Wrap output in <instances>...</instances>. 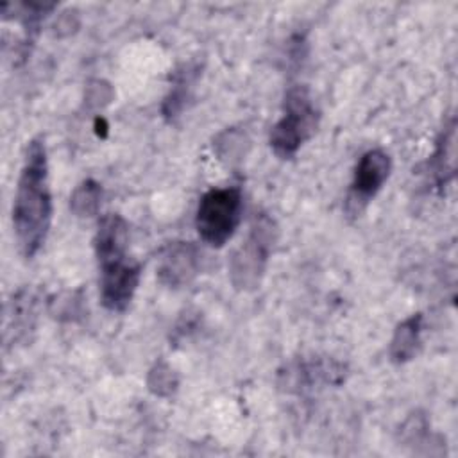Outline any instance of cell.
<instances>
[{
	"label": "cell",
	"instance_id": "11",
	"mask_svg": "<svg viewBox=\"0 0 458 458\" xmlns=\"http://www.w3.org/2000/svg\"><path fill=\"white\" fill-rule=\"evenodd\" d=\"M100 202H102V186L93 179H86L73 190L70 197V209L73 215L81 218L93 216L100 209Z\"/></svg>",
	"mask_w": 458,
	"mask_h": 458
},
{
	"label": "cell",
	"instance_id": "6",
	"mask_svg": "<svg viewBox=\"0 0 458 458\" xmlns=\"http://www.w3.org/2000/svg\"><path fill=\"white\" fill-rule=\"evenodd\" d=\"M100 265V301L109 311H125L131 304L141 276V267L123 256L98 261Z\"/></svg>",
	"mask_w": 458,
	"mask_h": 458
},
{
	"label": "cell",
	"instance_id": "1",
	"mask_svg": "<svg viewBox=\"0 0 458 458\" xmlns=\"http://www.w3.org/2000/svg\"><path fill=\"white\" fill-rule=\"evenodd\" d=\"M52 224V193L48 186V159L41 136L30 140L18 177L13 227L23 258H34L47 242Z\"/></svg>",
	"mask_w": 458,
	"mask_h": 458
},
{
	"label": "cell",
	"instance_id": "10",
	"mask_svg": "<svg viewBox=\"0 0 458 458\" xmlns=\"http://www.w3.org/2000/svg\"><path fill=\"white\" fill-rule=\"evenodd\" d=\"M454 118L442 131L437 148L428 161V174L437 186L445 184L454 175Z\"/></svg>",
	"mask_w": 458,
	"mask_h": 458
},
{
	"label": "cell",
	"instance_id": "7",
	"mask_svg": "<svg viewBox=\"0 0 458 458\" xmlns=\"http://www.w3.org/2000/svg\"><path fill=\"white\" fill-rule=\"evenodd\" d=\"M202 254L191 242H172L161 254L157 263V279L168 288L190 284L200 272Z\"/></svg>",
	"mask_w": 458,
	"mask_h": 458
},
{
	"label": "cell",
	"instance_id": "9",
	"mask_svg": "<svg viewBox=\"0 0 458 458\" xmlns=\"http://www.w3.org/2000/svg\"><path fill=\"white\" fill-rule=\"evenodd\" d=\"M422 320H424L422 313H413L397 324L388 347V354L394 363L401 365L415 358L420 347Z\"/></svg>",
	"mask_w": 458,
	"mask_h": 458
},
{
	"label": "cell",
	"instance_id": "13",
	"mask_svg": "<svg viewBox=\"0 0 458 458\" xmlns=\"http://www.w3.org/2000/svg\"><path fill=\"white\" fill-rule=\"evenodd\" d=\"M147 386L148 390L154 394V395H159V397H170L177 386H179V379H177V374L172 370V367L159 360L154 363V367L148 370V376H147Z\"/></svg>",
	"mask_w": 458,
	"mask_h": 458
},
{
	"label": "cell",
	"instance_id": "8",
	"mask_svg": "<svg viewBox=\"0 0 458 458\" xmlns=\"http://www.w3.org/2000/svg\"><path fill=\"white\" fill-rule=\"evenodd\" d=\"M95 254L98 261L127 254L129 245V224L118 213L106 215L98 222V229L93 240Z\"/></svg>",
	"mask_w": 458,
	"mask_h": 458
},
{
	"label": "cell",
	"instance_id": "4",
	"mask_svg": "<svg viewBox=\"0 0 458 458\" xmlns=\"http://www.w3.org/2000/svg\"><path fill=\"white\" fill-rule=\"evenodd\" d=\"M318 111L304 86H293L284 95V114L270 131V147L281 159L297 154L302 143L315 132Z\"/></svg>",
	"mask_w": 458,
	"mask_h": 458
},
{
	"label": "cell",
	"instance_id": "15",
	"mask_svg": "<svg viewBox=\"0 0 458 458\" xmlns=\"http://www.w3.org/2000/svg\"><path fill=\"white\" fill-rule=\"evenodd\" d=\"M82 295L79 292L66 293L64 299L52 302V313L59 320H75L82 313Z\"/></svg>",
	"mask_w": 458,
	"mask_h": 458
},
{
	"label": "cell",
	"instance_id": "5",
	"mask_svg": "<svg viewBox=\"0 0 458 458\" xmlns=\"http://www.w3.org/2000/svg\"><path fill=\"white\" fill-rule=\"evenodd\" d=\"M392 172V159L383 148H370L356 163L352 181L345 199L349 215H360L377 195Z\"/></svg>",
	"mask_w": 458,
	"mask_h": 458
},
{
	"label": "cell",
	"instance_id": "2",
	"mask_svg": "<svg viewBox=\"0 0 458 458\" xmlns=\"http://www.w3.org/2000/svg\"><path fill=\"white\" fill-rule=\"evenodd\" d=\"M243 193L240 186L208 190L197 206L195 227L200 240L211 247L225 245L242 222Z\"/></svg>",
	"mask_w": 458,
	"mask_h": 458
},
{
	"label": "cell",
	"instance_id": "14",
	"mask_svg": "<svg viewBox=\"0 0 458 458\" xmlns=\"http://www.w3.org/2000/svg\"><path fill=\"white\" fill-rule=\"evenodd\" d=\"M193 81L190 72H182L179 73L170 95L166 97L165 104H163V114L166 118H174L175 114H179V111L184 107L186 98H188V89H190V82Z\"/></svg>",
	"mask_w": 458,
	"mask_h": 458
},
{
	"label": "cell",
	"instance_id": "12",
	"mask_svg": "<svg viewBox=\"0 0 458 458\" xmlns=\"http://www.w3.org/2000/svg\"><path fill=\"white\" fill-rule=\"evenodd\" d=\"M36 297L30 292H21L14 297V306H13V324L7 327L14 331V340L21 338L27 335V331H32L34 322H36Z\"/></svg>",
	"mask_w": 458,
	"mask_h": 458
},
{
	"label": "cell",
	"instance_id": "3",
	"mask_svg": "<svg viewBox=\"0 0 458 458\" xmlns=\"http://www.w3.org/2000/svg\"><path fill=\"white\" fill-rule=\"evenodd\" d=\"M277 240V225L267 213H258L250 224L247 240L233 252L229 277L238 290H254L267 268Z\"/></svg>",
	"mask_w": 458,
	"mask_h": 458
}]
</instances>
